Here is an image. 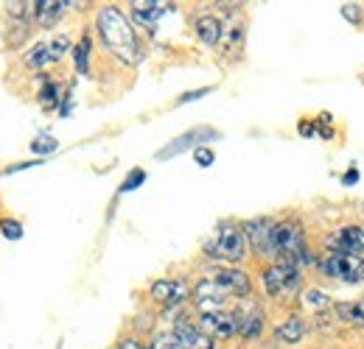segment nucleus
I'll use <instances>...</instances> for the list:
<instances>
[{
    "label": "nucleus",
    "instance_id": "nucleus-1",
    "mask_svg": "<svg viewBox=\"0 0 364 349\" xmlns=\"http://www.w3.org/2000/svg\"><path fill=\"white\" fill-rule=\"evenodd\" d=\"M95 28H98V37H101L104 48L109 53H115L121 62L137 65L143 59L135 28H132V23L127 20V14L118 6H104L98 11V17H95Z\"/></svg>",
    "mask_w": 364,
    "mask_h": 349
},
{
    "label": "nucleus",
    "instance_id": "nucleus-2",
    "mask_svg": "<svg viewBox=\"0 0 364 349\" xmlns=\"http://www.w3.org/2000/svg\"><path fill=\"white\" fill-rule=\"evenodd\" d=\"M272 249L277 262H289L294 268H303V265L311 262V249H309V240H306V229L297 218L274 221Z\"/></svg>",
    "mask_w": 364,
    "mask_h": 349
},
{
    "label": "nucleus",
    "instance_id": "nucleus-3",
    "mask_svg": "<svg viewBox=\"0 0 364 349\" xmlns=\"http://www.w3.org/2000/svg\"><path fill=\"white\" fill-rule=\"evenodd\" d=\"M205 255L213 257V260H225V262H241L250 255V240L244 235V226L241 223H219L213 238L205 243Z\"/></svg>",
    "mask_w": 364,
    "mask_h": 349
},
{
    "label": "nucleus",
    "instance_id": "nucleus-4",
    "mask_svg": "<svg viewBox=\"0 0 364 349\" xmlns=\"http://www.w3.org/2000/svg\"><path fill=\"white\" fill-rule=\"evenodd\" d=\"M300 279H303V274H300V268H294V265H289V262H269L267 268H264V274H261V282H264V291H267V297H272V299H286V297H291L297 288H300Z\"/></svg>",
    "mask_w": 364,
    "mask_h": 349
},
{
    "label": "nucleus",
    "instance_id": "nucleus-5",
    "mask_svg": "<svg viewBox=\"0 0 364 349\" xmlns=\"http://www.w3.org/2000/svg\"><path fill=\"white\" fill-rule=\"evenodd\" d=\"M232 321H235V333L244 338V341H255L261 333H264V324H267V313L264 307L258 305L252 297L247 299H235V305L230 310Z\"/></svg>",
    "mask_w": 364,
    "mask_h": 349
},
{
    "label": "nucleus",
    "instance_id": "nucleus-6",
    "mask_svg": "<svg viewBox=\"0 0 364 349\" xmlns=\"http://www.w3.org/2000/svg\"><path fill=\"white\" fill-rule=\"evenodd\" d=\"M325 249L331 255H364V226H336L331 235H325Z\"/></svg>",
    "mask_w": 364,
    "mask_h": 349
},
{
    "label": "nucleus",
    "instance_id": "nucleus-7",
    "mask_svg": "<svg viewBox=\"0 0 364 349\" xmlns=\"http://www.w3.org/2000/svg\"><path fill=\"white\" fill-rule=\"evenodd\" d=\"M319 268L325 277L331 279H342V282H359L364 274V260L353 255H325L319 260Z\"/></svg>",
    "mask_w": 364,
    "mask_h": 349
},
{
    "label": "nucleus",
    "instance_id": "nucleus-8",
    "mask_svg": "<svg viewBox=\"0 0 364 349\" xmlns=\"http://www.w3.org/2000/svg\"><path fill=\"white\" fill-rule=\"evenodd\" d=\"M228 302H230V294L219 282H213L210 277H205V279L196 282V288H193V305L199 310V316H205V313H222V310H228Z\"/></svg>",
    "mask_w": 364,
    "mask_h": 349
},
{
    "label": "nucleus",
    "instance_id": "nucleus-9",
    "mask_svg": "<svg viewBox=\"0 0 364 349\" xmlns=\"http://www.w3.org/2000/svg\"><path fill=\"white\" fill-rule=\"evenodd\" d=\"M244 226V235L250 240V252H255L258 257H274L272 249V232H274V221L272 218H252Z\"/></svg>",
    "mask_w": 364,
    "mask_h": 349
},
{
    "label": "nucleus",
    "instance_id": "nucleus-10",
    "mask_svg": "<svg viewBox=\"0 0 364 349\" xmlns=\"http://www.w3.org/2000/svg\"><path fill=\"white\" fill-rule=\"evenodd\" d=\"M210 279L219 282L230 297L247 299V297L252 294V282H250V277H247L241 268H235V265H216V268H210Z\"/></svg>",
    "mask_w": 364,
    "mask_h": 349
},
{
    "label": "nucleus",
    "instance_id": "nucleus-11",
    "mask_svg": "<svg viewBox=\"0 0 364 349\" xmlns=\"http://www.w3.org/2000/svg\"><path fill=\"white\" fill-rule=\"evenodd\" d=\"M210 137H219V131L216 129H208V126H196V129L185 131L182 137H177L174 143H168L166 148H160L157 151V160H168V157H177L182 151H188V148H199V143L202 140H210Z\"/></svg>",
    "mask_w": 364,
    "mask_h": 349
},
{
    "label": "nucleus",
    "instance_id": "nucleus-12",
    "mask_svg": "<svg viewBox=\"0 0 364 349\" xmlns=\"http://www.w3.org/2000/svg\"><path fill=\"white\" fill-rule=\"evenodd\" d=\"M174 336L180 338L185 349H216V341H213L199 324L188 321L185 316H180V318L174 321Z\"/></svg>",
    "mask_w": 364,
    "mask_h": 349
},
{
    "label": "nucleus",
    "instance_id": "nucleus-13",
    "mask_svg": "<svg viewBox=\"0 0 364 349\" xmlns=\"http://www.w3.org/2000/svg\"><path fill=\"white\" fill-rule=\"evenodd\" d=\"M149 297H151L157 305L177 307L188 299V288H185V282H180V279H157V282H151Z\"/></svg>",
    "mask_w": 364,
    "mask_h": 349
},
{
    "label": "nucleus",
    "instance_id": "nucleus-14",
    "mask_svg": "<svg viewBox=\"0 0 364 349\" xmlns=\"http://www.w3.org/2000/svg\"><path fill=\"white\" fill-rule=\"evenodd\" d=\"M199 327H202L213 341H230L232 336H238V333H235V321H232L230 310L199 316Z\"/></svg>",
    "mask_w": 364,
    "mask_h": 349
},
{
    "label": "nucleus",
    "instance_id": "nucleus-15",
    "mask_svg": "<svg viewBox=\"0 0 364 349\" xmlns=\"http://www.w3.org/2000/svg\"><path fill=\"white\" fill-rule=\"evenodd\" d=\"M129 9H132V17H135L137 26H154L171 9V3H163V0H135V3H129Z\"/></svg>",
    "mask_w": 364,
    "mask_h": 349
},
{
    "label": "nucleus",
    "instance_id": "nucleus-16",
    "mask_svg": "<svg viewBox=\"0 0 364 349\" xmlns=\"http://www.w3.org/2000/svg\"><path fill=\"white\" fill-rule=\"evenodd\" d=\"M193 31H196L199 43L208 45V48H216V45L222 43V34H225L222 20L213 17V14H202V17H196V20H193Z\"/></svg>",
    "mask_w": 364,
    "mask_h": 349
},
{
    "label": "nucleus",
    "instance_id": "nucleus-17",
    "mask_svg": "<svg viewBox=\"0 0 364 349\" xmlns=\"http://www.w3.org/2000/svg\"><path fill=\"white\" fill-rule=\"evenodd\" d=\"M65 6H68L65 0H34V23L43 28H53L56 20L62 17Z\"/></svg>",
    "mask_w": 364,
    "mask_h": 349
},
{
    "label": "nucleus",
    "instance_id": "nucleus-18",
    "mask_svg": "<svg viewBox=\"0 0 364 349\" xmlns=\"http://www.w3.org/2000/svg\"><path fill=\"white\" fill-rule=\"evenodd\" d=\"M306 333H309V324L300 318V316H289L283 324H277V330H274V338L277 341H283V344H300L303 338H306Z\"/></svg>",
    "mask_w": 364,
    "mask_h": 349
},
{
    "label": "nucleus",
    "instance_id": "nucleus-19",
    "mask_svg": "<svg viewBox=\"0 0 364 349\" xmlns=\"http://www.w3.org/2000/svg\"><path fill=\"white\" fill-rule=\"evenodd\" d=\"M333 316L336 321L342 324H350L356 330H364V299H356V302H336L333 305Z\"/></svg>",
    "mask_w": 364,
    "mask_h": 349
},
{
    "label": "nucleus",
    "instance_id": "nucleus-20",
    "mask_svg": "<svg viewBox=\"0 0 364 349\" xmlns=\"http://www.w3.org/2000/svg\"><path fill=\"white\" fill-rule=\"evenodd\" d=\"M300 305L306 307V310H311L314 316H322L331 305V299H328V294L325 291H319V288H306L303 294H300Z\"/></svg>",
    "mask_w": 364,
    "mask_h": 349
},
{
    "label": "nucleus",
    "instance_id": "nucleus-21",
    "mask_svg": "<svg viewBox=\"0 0 364 349\" xmlns=\"http://www.w3.org/2000/svg\"><path fill=\"white\" fill-rule=\"evenodd\" d=\"M90 50H92V43H90V34H85L79 43L73 45V62H76V73H82V76H87L90 73Z\"/></svg>",
    "mask_w": 364,
    "mask_h": 349
},
{
    "label": "nucleus",
    "instance_id": "nucleus-22",
    "mask_svg": "<svg viewBox=\"0 0 364 349\" xmlns=\"http://www.w3.org/2000/svg\"><path fill=\"white\" fill-rule=\"evenodd\" d=\"M23 62H26V67H31V70H46L53 65V59H50V50H48V43H37L26 56H23Z\"/></svg>",
    "mask_w": 364,
    "mask_h": 349
},
{
    "label": "nucleus",
    "instance_id": "nucleus-23",
    "mask_svg": "<svg viewBox=\"0 0 364 349\" xmlns=\"http://www.w3.org/2000/svg\"><path fill=\"white\" fill-rule=\"evenodd\" d=\"M59 98H62L59 95V84L48 79L46 84H43V89H40V106L43 109H56L59 106Z\"/></svg>",
    "mask_w": 364,
    "mask_h": 349
},
{
    "label": "nucleus",
    "instance_id": "nucleus-24",
    "mask_svg": "<svg viewBox=\"0 0 364 349\" xmlns=\"http://www.w3.org/2000/svg\"><path fill=\"white\" fill-rule=\"evenodd\" d=\"M48 50H50V59H53V65H56V62H62V56H65L68 50H73V48H70V40H68L65 34H56V37L48 43Z\"/></svg>",
    "mask_w": 364,
    "mask_h": 349
},
{
    "label": "nucleus",
    "instance_id": "nucleus-25",
    "mask_svg": "<svg viewBox=\"0 0 364 349\" xmlns=\"http://www.w3.org/2000/svg\"><path fill=\"white\" fill-rule=\"evenodd\" d=\"M151 349H185L182 347V341L174 336V333H157L154 338H151Z\"/></svg>",
    "mask_w": 364,
    "mask_h": 349
},
{
    "label": "nucleus",
    "instance_id": "nucleus-26",
    "mask_svg": "<svg viewBox=\"0 0 364 349\" xmlns=\"http://www.w3.org/2000/svg\"><path fill=\"white\" fill-rule=\"evenodd\" d=\"M56 148H59V143L50 134H40L37 140H31V151L34 154H53Z\"/></svg>",
    "mask_w": 364,
    "mask_h": 349
},
{
    "label": "nucleus",
    "instance_id": "nucleus-27",
    "mask_svg": "<svg viewBox=\"0 0 364 349\" xmlns=\"http://www.w3.org/2000/svg\"><path fill=\"white\" fill-rule=\"evenodd\" d=\"M143 182H146V171H143V168H132V171H129V176L124 179V184H121V193L137 190V187H140Z\"/></svg>",
    "mask_w": 364,
    "mask_h": 349
},
{
    "label": "nucleus",
    "instance_id": "nucleus-28",
    "mask_svg": "<svg viewBox=\"0 0 364 349\" xmlns=\"http://www.w3.org/2000/svg\"><path fill=\"white\" fill-rule=\"evenodd\" d=\"M0 232H3V238H9V240H20V238H23V226H20V221H14V218L0 221Z\"/></svg>",
    "mask_w": 364,
    "mask_h": 349
},
{
    "label": "nucleus",
    "instance_id": "nucleus-29",
    "mask_svg": "<svg viewBox=\"0 0 364 349\" xmlns=\"http://www.w3.org/2000/svg\"><path fill=\"white\" fill-rule=\"evenodd\" d=\"M342 17L353 26H362V3H345L342 6Z\"/></svg>",
    "mask_w": 364,
    "mask_h": 349
},
{
    "label": "nucleus",
    "instance_id": "nucleus-30",
    "mask_svg": "<svg viewBox=\"0 0 364 349\" xmlns=\"http://www.w3.org/2000/svg\"><path fill=\"white\" fill-rule=\"evenodd\" d=\"M213 160H216V154H213L208 145H199V148L193 151V162H196L199 168H210V165H213Z\"/></svg>",
    "mask_w": 364,
    "mask_h": 349
},
{
    "label": "nucleus",
    "instance_id": "nucleus-31",
    "mask_svg": "<svg viewBox=\"0 0 364 349\" xmlns=\"http://www.w3.org/2000/svg\"><path fill=\"white\" fill-rule=\"evenodd\" d=\"M317 134L322 137V140H331V137H333V129H331V115H328V112H325V115H319Z\"/></svg>",
    "mask_w": 364,
    "mask_h": 349
},
{
    "label": "nucleus",
    "instance_id": "nucleus-32",
    "mask_svg": "<svg viewBox=\"0 0 364 349\" xmlns=\"http://www.w3.org/2000/svg\"><path fill=\"white\" fill-rule=\"evenodd\" d=\"M210 92V87H199V89H191V92H185V95H180L177 98V106H182V104H188V101H199L202 95H208Z\"/></svg>",
    "mask_w": 364,
    "mask_h": 349
},
{
    "label": "nucleus",
    "instance_id": "nucleus-33",
    "mask_svg": "<svg viewBox=\"0 0 364 349\" xmlns=\"http://www.w3.org/2000/svg\"><path fill=\"white\" fill-rule=\"evenodd\" d=\"M297 131H300L303 137H314V134H317V123H311V121H300V123H297Z\"/></svg>",
    "mask_w": 364,
    "mask_h": 349
},
{
    "label": "nucleus",
    "instance_id": "nucleus-34",
    "mask_svg": "<svg viewBox=\"0 0 364 349\" xmlns=\"http://www.w3.org/2000/svg\"><path fill=\"white\" fill-rule=\"evenodd\" d=\"M118 349H151V347H146V344H140L137 338H124V341L118 344Z\"/></svg>",
    "mask_w": 364,
    "mask_h": 349
},
{
    "label": "nucleus",
    "instance_id": "nucleus-35",
    "mask_svg": "<svg viewBox=\"0 0 364 349\" xmlns=\"http://www.w3.org/2000/svg\"><path fill=\"white\" fill-rule=\"evenodd\" d=\"M356 182H359V171H356V168H350L348 174L342 176V184H348V187H350V184H356Z\"/></svg>",
    "mask_w": 364,
    "mask_h": 349
},
{
    "label": "nucleus",
    "instance_id": "nucleus-36",
    "mask_svg": "<svg viewBox=\"0 0 364 349\" xmlns=\"http://www.w3.org/2000/svg\"><path fill=\"white\" fill-rule=\"evenodd\" d=\"M317 349H333V347H317Z\"/></svg>",
    "mask_w": 364,
    "mask_h": 349
}]
</instances>
